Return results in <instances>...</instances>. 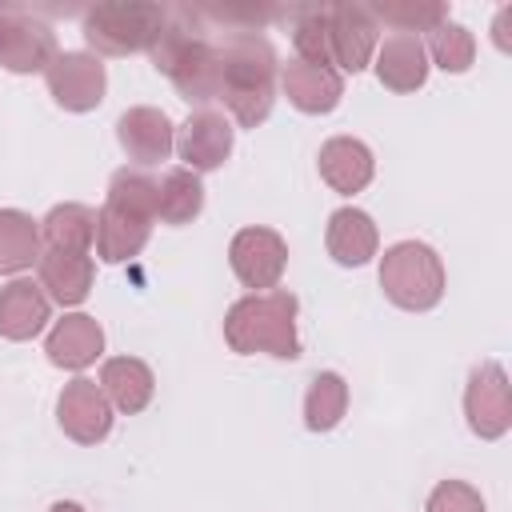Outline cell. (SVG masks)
<instances>
[{
    "instance_id": "obj_1",
    "label": "cell",
    "mask_w": 512,
    "mask_h": 512,
    "mask_svg": "<svg viewBox=\"0 0 512 512\" xmlns=\"http://www.w3.org/2000/svg\"><path fill=\"white\" fill-rule=\"evenodd\" d=\"M276 52L256 32H228L220 44V100L236 124L256 128L276 100Z\"/></svg>"
},
{
    "instance_id": "obj_2",
    "label": "cell",
    "mask_w": 512,
    "mask_h": 512,
    "mask_svg": "<svg viewBox=\"0 0 512 512\" xmlns=\"http://www.w3.org/2000/svg\"><path fill=\"white\" fill-rule=\"evenodd\" d=\"M156 220V180L144 172H128L120 168L108 184V200L96 212V256L104 264H120L132 260L152 232Z\"/></svg>"
},
{
    "instance_id": "obj_3",
    "label": "cell",
    "mask_w": 512,
    "mask_h": 512,
    "mask_svg": "<svg viewBox=\"0 0 512 512\" xmlns=\"http://www.w3.org/2000/svg\"><path fill=\"white\" fill-rule=\"evenodd\" d=\"M224 340L240 356L268 352L276 360H296L300 356L296 296L284 288H272V292H252L236 300L224 316Z\"/></svg>"
},
{
    "instance_id": "obj_4",
    "label": "cell",
    "mask_w": 512,
    "mask_h": 512,
    "mask_svg": "<svg viewBox=\"0 0 512 512\" xmlns=\"http://www.w3.org/2000/svg\"><path fill=\"white\" fill-rule=\"evenodd\" d=\"M148 52L156 72H164L188 104H204L220 96V48L188 28L184 8L164 24V32Z\"/></svg>"
},
{
    "instance_id": "obj_5",
    "label": "cell",
    "mask_w": 512,
    "mask_h": 512,
    "mask_svg": "<svg viewBox=\"0 0 512 512\" xmlns=\"http://www.w3.org/2000/svg\"><path fill=\"white\" fill-rule=\"evenodd\" d=\"M380 288L404 312H428L444 296V260L424 240H400L380 260Z\"/></svg>"
},
{
    "instance_id": "obj_6",
    "label": "cell",
    "mask_w": 512,
    "mask_h": 512,
    "mask_svg": "<svg viewBox=\"0 0 512 512\" xmlns=\"http://www.w3.org/2000/svg\"><path fill=\"white\" fill-rule=\"evenodd\" d=\"M168 16L160 4H96L84 16V40L96 52L108 56H128V52H144L156 44V36L164 32Z\"/></svg>"
},
{
    "instance_id": "obj_7",
    "label": "cell",
    "mask_w": 512,
    "mask_h": 512,
    "mask_svg": "<svg viewBox=\"0 0 512 512\" xmlns=\"http://www.w3.org/2000/svg\"><path fill=\"white\" fill-rule=\"evenodd\" d=\"M228 264L244 288L272 292L288 268V244L276 228H240L228 244Z\"/></svg>"
},
{
    "instance_id": "obj_8",
    "label": "cell",
    "mask_w": 512,
    "mask_h": 512,
    "mask_svg": "<svg viewBox=\"0 0 512 512\" xmlns=\"http://www.w3.org/2000/svg\"><path fill=\"white\" fill-rule=\"evenodd\" d=\"M464 416L480 440H500L512 428V392L496 360H484L472 368L468 388H464Z\"/></svg>"
},
{
    "instance_id": "obj_9",
    "label": "cell",
    "mask_w": 512,
    "mask_h": 512,
    "mask_svg": "<svg viewBox=\"0 0 512 512\" xmlns=\"http://www.w3.org/2000/svg\"><path fill=\"white\" fill-rule=\"evenodd\" d=\"M56 60V36L36 16L0 4V64L8 72H48Z\"/></svg>"
},
{
    "instance_id": "obj_10",
    "label": "cell",
    "mask_w": 512,
    "mask_h": 512,
    "mask_svg": "<svg viewBox=\"0 0 512 512\" xmlns=\"http://www.w3.org/2000/svg\"><path fill=\"white\" fill-rule=\"evenodd\" d=\"M48 92L60 108L68 112H92L104 100L108 76L104 64L88 52H56V60L48 64Z\"/></svg>"
},
{
    "instance_id": "obj_11",
    "label": "cell",
    "mask_w": 512,
    "mask_h": 512,
    "mask_svg": "<svg viewBox=\"0 0 512 512\" xmlns=\"http://www.w3.org/2000/svg\"><path fill=\"white\" fill-rule=\"evenodd\" d=\"M56 420H60L64 436H72L76 444H100L112 432V404L96 380L76 376L72 384H64V392L56 400Z\"/></svg>"
},
{
    "instance_id": "obj_12",
    "label": "cell",
    "mask_w": 512,
    "mask_h": 512,
    "mask_svg": "<svg viewBox=\"0 0 512 512\" xmlns=\"http://www.w3.org/2000/svg\"><path fill=\"white\" fill-rule=\"evenodd\" d=\"M376 16L364 4H332L328 8V48H332V64H340L344 72H360L368 68V60L376 56Z\"/></svg>"
},
{
    "instance_id": "obj_13",
    "label": "cell",
    "mask_w": 512,
    "mask_h": 512,
    "mask_svg": "<svg viewBox=\"0 0 512 512\" xmlns=\"http://www.w3.org/2000/svg\"><path fill=\"white\" fill-rule=\"evenodd\" d=\"M180 152V160L188 164V172H212L228 160L232 152V124L224 112L200 108L180 124V136L172 144Z\"/></svg>"
},
{
    "instance_id": "obj_14",
    "label": "cell",
    "mask_w": 512,
    "mask_h": 512,
    "mask_svg": "<svg viewBox=\"0 0 512 512\" xmlns=\"http://www.w3.org/2000/svg\"><path fill=\"white\" fill-rule=\"evenodd\" d=\"M320 176L332 192L340 196H352V192H364L376 176V160H372V148L356 136H332L320 144Z\"/></svg>"
},
{
    "instance_id": "obj_15",
    "label": "cell",
    "mask_w": 512,
    "mask_h": 512,
    "mask_svg": "<svg viewBox=\"0 0 512 512\" xmlns=\"http://www.w3.org/2000/svg\"><path fill=\"white\" fill-rule=\"evenodd\" d=\"M280 84H284V96L308 112V116H320V112H332L344 96V80L336 68H324V64H308V60H288L280 68Z\"/></svg>"
},
{
    "instance_id": "obj_16",
    "label": "cell",
    "mask_w": 512,
    "mask_h": 512,
    "mask_svg": "<svg viewBox=\"0 0 512 512\" xmlns=\"http://www.w3.org/2000/svg\"><path fill=\"white\" fill-rule=\"evenodd\" d=\"M376 76L392 92H416L428 80V52L424 40L412 32H392L376 44Z\"/></svg>"
},
{
    "instance_id": "obj_17",
    "label": "cell",
    "mask_w": 512,
    "mask_h": 512,
    "mask_svg": "<svg viewBox=\"0 0 512 512\" xmlns=\"http://www.w3.org/2000/svg\"><path fill=\"white\" fill-rule=\"evenodd\" d=\"M44 352L56 368H88L100 352H104V328L96 324V316H84V312H68L64 320L52 324L48 340H44Z\"/></svg>"
},
{
    "instance_id": "obj_18",
    "label": "cell",
    "mask_w": 512,
    "mask_h": 512,
    "mask_svg": "<svg viewBox=\"0 0 512 512\" xmlns=\"http://www.w3.org/2000/svg\"><path fill=\"white\" fill-rule=\"evenodd\" d=\"M116 136H120V148L140 160V164H160L168 160L176 136H172V120L160 112V108H128L120 120H116Z\"/></svg>"
},
{
    "instance_id": "obj_19",
    "label": "cell",
    "mask_w": 512,
    "mask_h": 512,
    "mask_svg": "<svg viewBox=\"0 0 512 512\" xmlns=\"http://www.w3.org/2000/svg\"><path fill=\"white\" fill-rule=\"evenodd\" d=\"M324 244H328V256L344 268H360L376 256L380 248V232L372 224L368 212L360 208H336L328 216V232H324Z\"/></svg>"
},
{
    "instance_id": "obj_20",
    "label": "cell",
    "mask_w": 512,
    "mask_h": 512,
    "mask_svg": "<svg viewBox=\"0 0 512 512\" xmlns=\"http://www.w3.org/2000/svg\"><path fill=\"white\" fill-rule=\"evenodd\" d=\"M100 392L108 396V404H112L116 412L136 416V412L148 408V400H152V392H156V376H152V368H148L144 360H136V356H112V360H104V368H100Z\"/></svg>"
},
{
    "instance_id": "obj_21",
    "label": "cell",
    "mask_w": 512,
    "mask_h": 512,
    "mask_svg": "<svg viewBox=\"0 0 512 512\" xmlns=\"http://www.w3.org/2000/svg\"><path fill=\"white\" fill-rule=\"evenodd\" d=\"M40 288H48L52 300L60 304H84L88 292H92V256L88 252H52V248H40Z\"/></svg>"
},
{
    "instance_id": "obj_22",
    "label": "cell",
    "mask_w": 512,
    "mask_h": 512,
    "mask_svg": "<svg viewBox=\"0 0 512 512\" xmlns=\"http://www.w3.org/2000/svg\"><path fill=\"white\" fill-rule=\"evenodd\" d=\"M48 324V296L32 280H12L0 288V336L4 340H32Z\"/></svg>"
},
{
    "instance_id": "obj_23",
    "label": "cell",
    "mask_w": 512,
    "mask_h": 512,
    "mask_svg": "<svg viewBox=\"0 0 512 512\" xmlns=\"http://www.w3.org/2000/svg\"><path fill=\"white\" fill-rule=\"evenodd\" d=\"M40 240L52 252H92L96 240V212L84 204H56L40 220Z\"/></svg>"
},
{
    "instance_id": "obj_24",
    "label": "cell",
    "mask_w": 512,
    "mask_h": 512,
    "mask_svg": "<svg viewBox=\"0 0 512 512\" xmlns=\"http://www.w3.org/2000/svg\"><path fill=\"white\" fill-rule=\"evenodd\" d=\"M40 260V228L20 208H0V272H24Z\"/></svg>"
},
{
    "instance_id": "obj_25",
    "label": "cell",
    "mask_w": 512,
    "mask_h": 512,
    "mask_svg": "<svg viewBox=\"0 0 512 512\" xmlns=\"http://www.w3.org/2000/svg\"><path fill=\"white\" fill-rule=\"evenodd\" d=\"M204 208V184L196 172L188 168H172L164 172V180L156 184V216L164 224H188L196 220Z\"/></svg>"
},
{
    "instance_id": "obj_26",
    "label": "cell",
    "mask_w": 512,
    "mask_h": 512,
    "mask_svg": "<svg viewBox=\"0 0 512 512\" xmlns=\"http://www.w3.org/2000/svg\"><path fill=\"white\" fill-rule=\"evenodd\" d=\"M348 412V384L340 372H316L304 396V428L332 432Z\"/></svg>"
},
{
    "instance_id": "obj_27",
    "label": "cell",
    "mask_w": 512,
    "mask_h": 512,
    "mask_svg": "<svg viewBox=\"0 0 512 512\" xmlns=\"http://www.w3.org/2000/svg\"><path fill=\"white\" fill-rule=\"evenodd\" d=\"M432 60L444 68V72H468L472 60H476V40L464 24H452V20H440L432 32H428V48Z\"/></svg>"
},
{
    "instance_id": "obj_28",
    "label": "cell",
    "mask_w": 512,
    "mask_h": 512,
    "mask_svg": "<svg viewBox=\"0 0 512 512\" xmlns=\"http://www.w3.org/2000/svg\"><path fill=\"white\" fill-rule=\"evenodd\" d=\"M292 44H296V60L308 64H324L332 68V48H328V8H300L296 24H292Z\"/></svg>"
},
{
    "instance_id": "obj_29",
    "label": "cell",
    "mask_w": 512,
    "mask_h": 512,
    "mask_svg": "<svg viewBox=\"0 0 512 512\" xmlns=\"http://www.w3.org/2000/svg\"><path fill=\"white\" fill-rule=\"evenodd\" d=\"M372 16L416 36V32H432L444 20V4H376Z\"/></svg>"
},
{
    "instance_id": "obj_30",
    "label": "cell",
    "mask_w": 512,
    "mask_h": 512,
    "mask_svg": "<svg viewBox=\"0 0 512 512\" xmlns=\"http://www.w3.org/2000/svg\"><path fill=\"white\" fill-rule=\"evenodd\" d=\"M428 512H488L484 496L464 480H440L428 496Z\"/></svg>"
},
{
    "instance_id": "obj_31",
    "label": "cell",
    "mask_w": 512,
    "mask_h": 512,
    "mask_svg": "<svg viewBox=\"0 0 512 512\" xmlns=\"http://www.w3.org/2000/svg\"><path fill=\"white\" fill-rule=\"evenodd\" d=\"M508 20H512V8H504V12L496 16V48H504V52L512 48V44H508Z\"/></svg>"
},
{
    "instance_id": "obj_32",
    "label": "cell",
    "mask_w": 512,
    "mask_h": 512,
    "mask_svg": "<svg viewBox=\"0 0 512 512\" xmlns=\"http://www.w3.org/2000/svg\"><path fill=\"white\" fill-rule=\"evenodd\" d=\"M48 512H84V504H76V500H56Z\"/></svg>"
}]
</instances>
